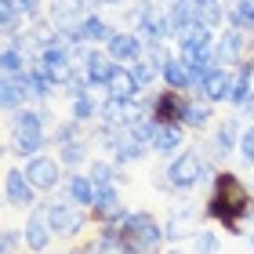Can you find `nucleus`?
Instances as JSON below:
<instances>
[{"label": "nucleus", "mask_w": 254, "mask_h": 254, "mask_svg": "<svg viewBox=\"0 0 254 254\" xmlns=\"http://www.w3.org/2000/svg\"><path fill=\"white\" fill-rule=\"evenodd\" d=\"M251 207H254V189L236 171L218 167L211 182V196L203 203V218L218 222L229 236H244V222H251Z\"/></svg>", "instance_id": "obj_1"}, {"label": "nucleus", "mask_w": 254, "mask_h": 254, "mask_svg": "<svg viewBox=\"0 0 254 254\" xmlns=\"http://www.w3.org/2000/svg\"><path fill=\"white\" fill-rule=\"evenodd\" d=\"M51 109L48 106H26L18 109L7 124V142H4V153L7 156H18L22 164L33 156H40L44 149L51 145Z\"/></svg>", "instance_id": "obj_2"}, {"label": "nucleus", "mask_w": 254, "mask_h": 254, "mask_svg": "<svg viewBox=\"0 0 254 254\" xmlns=\"http://www.w3.org/2000/svg\"><path fill=\"white\" fill-rule=\"evenodd\" d=\"M218 171L203 160V153H196V149H186V153H178L175 160H167L164 171H156V189L164 192H192L196 186H203V182H214Z\"/></svg>", "instance_id": "obj_3"}, {"label": "nucleus", "mask_w": 254, "mask_h": 254, "mask_svg": "<svg viewBox=\"0 0 254 254\" xmlns=\"http://www.w3.org/2000/svg\"><path fill=\"white\" fill-rule=\"evenodd\" d=\"M113 225L124 233L127 251H131V254H160L164 244H167L164 225H160L149 211H124Z\"/></svg>", "instance_id": "obj_4"}, {"label": "nucleus", "mask_w": 254, "mask_h": 254, "mask_svg": "<svg viewBox=\"0 0 254 254\" xmlns=\"http://www.w3.org/2000/svg\"><path fill=\"white\" fill-rule=\"evenodd\" d=\"M44 211H48V222L55 229V236L59 240H76L80 233H84V225L91 222V211L87 207H76L69 196H51L48 203H44Z\"/></svg>", "instance_id": "obj_5"}, {"label": "nucleus", "mask_w": 254, "mask_h": 254, "mask_svg": "<svg viewBox=\"0 0 254 254\" xmlns=\"http://www.w3.org/2000/svg\"><path fill=\"white\" fill-rule=\"evenodd\" d=\"M240 120H244V117L236 113V117H229V120H218L211 131H207V142H203L200 153H203V160L211 167L214 164H225V160L240 149V134H244V127H247V124H240Z\"/></svg>", "instance_id": "obj_6"}, {"label": "nucleus", "mask_w": 254, "mask_h": 254, "mask_svg": "<svg viewBox=\"0 0 254 254\" xmlns=\"http://www.w3.org/2000/svg\"><path fill=\"white\" fill-rule=\"evenodd\" d=\"M33 65H37V69H40V73L48 76L59 91H62V87L69 84V80H73V76L80 73V62L73 59V51H69L62 40H55L51 48H44V51H40V59L33 62Z\"/></svg>", "instance_id": "obj_7"}, {"label": "nucleus", "mask_w": 254, "mask_h": 254, "mask_svg": "<svg viewBox=\"0 0 254 254\" xmlns=\"http://www.w3.org/2000/svg\"><path fill=\"white\" fill-rule=\"evenodd\" d=\"M214 59L218 65H225V69H236V65H244L254 59V37L244 29H222L218 33V44H214Z\"/></svg>", "instance_id": "obj_8"}, {"label": "nucleus", "mask_w": 254, "mask_h": 254, "mask_svg": "<svg viewBox=\"0 0 254 254\" xmlns=\"http://www.w3.org/2000/svg\"><path fill=\"white\" fill-rule=\"evenodd\" d=\"M22 171H26L29 186L37 189V192H55L59 186H65V167H62V160H59V156L40 153V156L26 160V164H22Z\"/></svg>", "instance_id": "obj_9"}, {"label": "nucleus", "mask_w": 254, "mask_h": 254, "mask_svg": "<svg viewBox=\"0 0 254 254\" xmlns=\"http://www.w3.org/2000/svg\"><path fill=\"white\" fill-rule=\"evenodd\" d=\"M37 196H40V192L29 186V178H26V171H22V167H7V171H4V203L11 207V211L29 214L33 207H40Z\"/></svg>", "instance_id": "obj_10"}, {"label": "nucleus", "mask_w": 254, "mask_h": 254, "mask_svg": "<svg viewBox=\"0 0 254 254\" xmlns=\"http://www.w3.org/2000/svg\"><path fill=\"white\" fill-rule=\"evenodd\" d=\"M22 236H26V251L29 254H44L55 240V229H51V222H48V211H44V203L40 207H33V211L26 214V225H22Z\"/></svg>", "instance_id": "obj_11"}, {"label": "nucleus", "mask_w": 254, "mask_h": 254, "mask_svg": "<svg viewBox=\"0 0 254 254\" xmlns=\"http://www.w3.org/2000/svg\"><path fill=\"white\" fill-rule=\"evenodd\" d=\"M186 102H189V95L164 87V91H156V95H149V117H153L156 124H178V127H182Z\"/></svg>", "instance_id": "obj_12"}, {"label": "nucleus", "mask_w": 254, "mask_h": 254, "mask_svg": "<svg viewBox=\"0 0 254 254\" xmlns=\"http://www.w3.org/2000/svg\"><path fill=\"white\" fill-rule=\"evenodd\" d=\"M196 233H200V207H192V203L171 207V218L164 222V236H167V244L192 240Z\"/></svg>", "instance_id": "obj_13"}, {"label": "nucleus", "mask_w": 254, "mask_h": 254, "mask_svg": "<svg viewBox=\"0 0 254 254\" xmlns=\"http://www.w3.org/2000/svg\"><path fill=\"white\" fill-rule=\"evenodd\" d=\"M11 80L18 84V91L26 95V102H29V106H48V102L55 98V91H59V87H55V84H51V80L40 73L37 65L22 69V73H18V76H11Z\"/></svg>", "instance_id": "obj_14"}, {"label": "nucleus", "mask_w": 254, "mask_h": 254, "mask_svg": "<svg viewBox=\"0 0 254 254\" xmlns=\"http://www.w3.org/2000/svg\"><path fill=\"white\" fill-rule=\"evenodd\" d=\"M153 153L149 145H142L138 138L131 134V127H124V131H117V138H113V149H109V160L117 167H134V164H142V160Z\"/></svg>", "instance_id": "obj_15"}, {"label": "nucleus", "mask_w": 254, "mask_h": 254, "mask_svg": "<svg viewBox=\"0 0 254 254\" xmlns=\"http://www.w3.org/2000/svg\"><path fill=\"white\" fill-rule=\"evenodd\" d=\"M106 55H109L117 65H134V62H142L145 44L138 40V33H131V29H117V37L106 44Z\"/></svg>", "instance_id": "obj_16"}, {"label": "nucleus", "mask_w": 254, "mask_h": 254, "mask_svg": "<svg viewBox=\"0 0 254 254\" xmlns=\"http://www.w3.org/2000/svg\"><path fill=\"white\" fill-rule=\"evenodd\" d=\"M84 76H87V84L95 87V91H106V84H109V76L117 73V62L106 55V48H91L87 51V59H84Z\"/></svg>", "instance_id": "obj_17"}, {"label": "nucleus", "mask_w": 254, "mask_h": 254, "mask_svg": "<svg viewBox=\"0 0 254 254\" xmlns=\"http://www.w3.org/2000/svg\"><path fill=\"white\" fill-rule=\"evenodd\" d=\"M113 37H117V26H113L102 11H91V15L80 22V40H84L87 48H106Z\"/></svg>", "instance_id": "obj_18"}, {"label": "nucleus", "mask_w": 254, "mask_h": 254, "mask_svg": "<svg viewBox=\"0 0 254 254\" xmlns=\"http://www.w3.org/2000/svg\"><path fill=\"white\" fill-rule=\"evenodd\" d=\"M153 149L156 156H164V160H175L178 153H186V127H178V124H160L156 127V138H153Z\"/></svg>", "instance_id": "obj_19"}, {"label": "nucleus", "mask_w": 254, "mask_h": 254, "mask_svg": "<svg viewBox=\"0 0 254 254\" xmlns=\"http://www.w3.org/2000/svg\"><path fill=\"white\" fill-rule=\"evenodd\" d=\"M229 91H233V69H225V65H218L207 73V80L200 84V95L203 102H211V106H222V102H229Z\"/></svg>", "instance_id": "obj_20"}, {"label": "nucleus", "mask_w": 254, "mask_h": 254, "mask_svg": "<svg viewBox=\"0 0 254 254\" xmlns=\"http://www.w3.org/2000/svg\"><path fill=\"white\" fill-rule=\"evenodd\" d=\"M106 98H120V102L145 98L142 95V84H138V76H134L131 65H117V73H113L109 84H106Z\"/></svg>", "instance_id": "obj_21"}, {"label": "nucleus", "mask_w": 254, "mask_h": 254, "mask_svg": "<svg viewBox=\"0 0 254 254\" xmlns=\"http://www.w3.org/2000/svg\"><path fill=\"white\" fill-rule=\"evenodd\" d=\"M62 189H65V196H69L76 207H87V211H91L95 200H98V189H95V182H91L87 171H69Z\"/></svg>", "instance_id": "obj_22"}, {"label": "nucleus", "mask_w": 254, "mask_h": 254, "mask_svg": "<svg viewBox=\"0 0 254 254\" xmlns=\"http://www.w3.org/2000/svg\"><path fill=\"white\" fill-rule=\"evenodd\" d=\"M182 127H186V131H211V127H214V106H211V102H203L200 95H189Z\"/></svg>", "instance_id": "obj_23"}, {"label": "nucleus", "mask_w": 254, "mask_h": 254, "mask_svg": "<svg viewBox=\"0 0 254 254\" xmlns=\"http://www.w3.org/2000/svg\"><path fill=\"white\" fill-rule=\"evenodd\" d=\"M251 91H254V59L233 69V91H229V106H233L236 113H244Z\"/></svg>", "instance_id": "obj_24"}, {"label": "nucleus", "mask_w": 254, "mask_h": 254, "mask_svg": "<svg viewBox=\"0 0 254 254\" xmlns=\"http://www.w3.org/2000/svg\"><path fill=\"white\" fill-rule=\"evenodd\" d=\"M124 211L127 207L120 203V189L113 186V189H98V200H95V207H91V218H95L98 225H113Z\"/></svg>", "instance_id": "obj_25"}, {"label": "nucleus", "mask_w": 254, "mask_h": 254, "mask_svg": "<svg viewBox=\"0 0 254 254\" xmlns=\"http://www.w3.org/2000/svg\"><path fill=\"white\" fill-rule=\"evenodd\" d=\"M160 84L171 87V91H182V95H192V76H189V65L178 59V55H171L164 62V73H160Z\"/></svg>", "instance_id": "obj_26"}, {"label": "nucleus", "mask_w": 254, "mask_h": 254, "mask_svg": "<svg viewBox=\"0 0 254 254\" xmlns=\"http://www.w3.org/2000/svg\"><path fill=\"white\" fill-rule=\"evenodd\" d=\"M167 7V22H171V37H182L189 26H196V0H171Z\"/></svg>", "instance_id": "obj_27"}, {"label": "nucleus", "mask_w": 254, "mask_h": 254, "mask_svg": "<svg viewBox=\"0 0 254 254\" xmlns=\"http://www.w3.org/2000/svg\"><path fill=\"white\" fill-rule=\"evenodd\" d=\"M87 175H91V182H95V189H113L117 182H127L124 167H117L109 156H98V160H91V164H87Z\"/></svg>", "instance_id": "obj_28"}, {"label": "nucleus", "mask_w": 254, "mask_h": 254, "mask_svg": "<svg viewBox=\"0 0 254 254\" xmlns=\"http://www.w3.org/2000/svg\"><path fill=\"white\" fill-rule=\"evenodd\" d=\"M225 18H229V0H196V22L200 26L222 33Z\"/></svg>", "instance_id": "obj_29"}, {"label": "nucleus", "mask_w": 254, "mask_h": 254, "mask_svg": "<svg viewBox=\"0 0 254 254\" xmlns=\"http://www.w3.org/2000/svg\"><path fill=\"white\" fill-rule=\"evenodd\" d=\"M91 145H95V142H91V131H87L84 138H76V142L59 145V149H55V156L62 160V167H65V171H80V164H84V160L91 156Z\"/></svg>", "instance_id": "obj_30"}, {"label": "nucleus", "mask_w": 254, "mask_h": 254, "mask_svg": "<svg viewBox=\"0 0 254 254\" xmlns=\"http://www.w3.org/2000/svg\"><path fill=\"white\" fill-rule=\"evenodd\" d=\"M98 113H102V102L91 95V91H87L84 98L69 102V120H76V124H84V127H95L98 124Z\"/></svg>", "instance_id": "obj_31"}, {"label": "nucleus", "mask_w": 254, "mask_h": 254, "mask_svg": "<svg viewBox=\"0 0 254 254\" xmlns=\"http://www.w3.org/2000/svg\"><path fill=\"white\" fill-rule=\"evenodd\" d=\"M26 26H29V22L22 18V11L15 7V0H0V33H4V40H15Z\"/></svg>", "instance_id": "obj_32"}, {"label": "nucleus", "mask_w": 254, "mask_h": 254, "mask_svg": "<svg viewBox=\"0 0 254 254\" xmlns=\"http://www.w3.org/2000/svg\"><path fill=\"white\" fill-rule=\"evenodd\" d=\"M0 106H4V113H7V117H15L18 109H26V106H29V102H26V95L18 91V84H15L11 76H4V80H0Z\"/></svg>", "instance_id": "obj_33"}, {"label": "nucleus", "mask_w": 254, "mask_h": 254, "mask_svg": "<svg viewBox=\"0 0 254 254\" xmlns=\"http://www.w3.org/2000/svg\"><path fill=\"white\" fill-rule=\"evenodd\" d=\"M29 65H33V62H29L22 51H15L11 44H4V51H0V73H4V76H18L22 69H29Z\"/></svg>", "instance_id": "obj_34"}, {"label": "nucleus", "mask_w": 254, "mask_h": 254, "mask_svg": "<svg viewBox=\"0 0 254 254\" xmlns=\"http://www.w3.org/2000/svg\"><path fill=\"white\" fill-rule=\"evenodd\" d=\"M87 134V127L84 124H76V120H59L55 124V131H51V145L59 149L65 142H76V138H84Z\"/></svg>", "instance_id": "obj_35"}, {"label": "nucleus", "mask_w": 254, "mask_h": 254, "mask_svg": "<svg viewBox=\"0 0 254 254\" xmlns=\"http://www.w3.org/2000/svg\"><path fill=\"white\" fill-rule=\"evenodd\" d=\"M131 69H134V76H138V84H142V91L156 87V84H160V73H164V65H156L153 59H145V55H142V62H134Z\"/></svg>", "instance_id": "obj_36"}, {"label": "nucleus", "mask_w": 254, "mask_h": 254, "mask_svg": "<svg viewBox=\"0 0 254 254\" xmlns=\"http://www.w3.org/2000/svg\"><path fill=\"white\" fill-rule=\"evenodd\" d=\"M218 251H222V236L214 229H200L192 236V254H218Z\"/></svg>", "instance_id": "obj_37"}, {"label": "nucleus", "mask_w": 254, "mask_h": 254, "mask_svg": "<svg viewBox=\"0 0 254 254\" xmlns=\"http://www.w3.org/2000/svg\"><path fill=\"white\" fill-rule=\"evenodd\" d=\"M236 160H240L244 167H254V124H247V127H244V134H240Z\"/></svg>", "instance_id": "obj_38"}, {"label": "nucleus", "mask_w": 254, "mask_h": 254, "mask_svg": "<svg viewBox=\"0 0 254 254\" xmlns=\"http://www.w3.org/2000/svg\"><path fill=\"white\" fill-rule=\"evenodd\" d=\"M15 7L22 11L26 22H37V18H44V11H48V0H15Z\"/></svg>", "instance_id": "obj_39"}, {"label": "nucleus", "mask_w": 254, "mask_h": 254, "mask_svg": "<svg viewBox=\"0 0 254 254\" xmlns=\"http://www.w3.org/2000/svg\"><path fill=\"white\" fill-rule=\"evenodd\" d=\"M91 4H95V11H124V7L138 4V0H91Z\"/></svg>", "instance_id": "obj_40"}, {"label": "nucleus", "mask_w": 254, "mask_h": 254, "mask_svg": "<svg viewBox=\"0 0 254 254\" xmlns=\"http://www.w3.org/2000/svg\"><path fill=\"white\" fill-rule=\"evenodd\" d=\"M240 117L254 124V91H251V98H247V106H244V113H240Z\"/></svg>", "instance_id": "obj_41"}, {"label": "nucleus", "mask_w": 254, "mask_h": 254, "mask_svg": "<svg viewBox=\"0 0 254 254\" xmlns=\"http://www.w3.org/2000/svg\"><path fill=\"white\" fill-rule=\"evenodd\" d=\"M251 251H254V233H251Z\"/></svg>", "instance_id": "obj_42"}, {"label": "nucleus", "mask_w": 254, "mask_h": 254, "mask_svg": "<svg viewBox=\"0 0 254 254\" xmlns=\"http://www.w3.org/2000/svg\"><path fill=\"white\" fill-rule=\"evenodd\" d=\"M251 222H254V207H251Z\"/></svg>", "instance_id": "obj_43"}, {"label": "nucleus", "mask_w": 254, "mask_h": 254, "mask_svg": "<svg viewBox=\"0 0 254 254\" xmlns=\"http://www.w3.org/2000/svg\"><path fill=\"white\" fill-rule=\"evenodd\" d=\"M229 4H233V0H229Z\"/></svg>", "instance_id": "obj_44"}]
</instances>
